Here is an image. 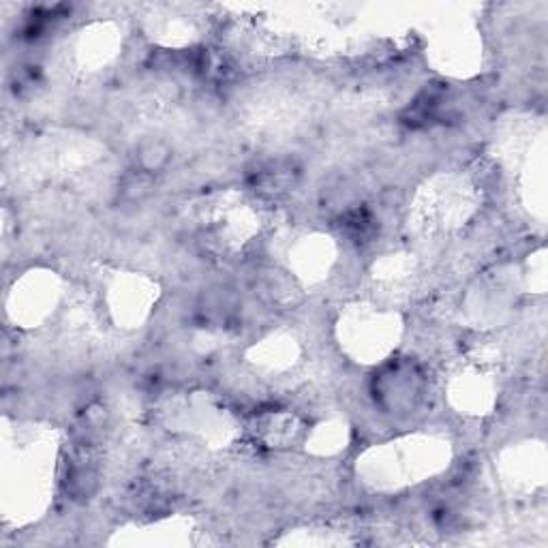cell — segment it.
<instances>
[{
  "mask_svg": "<svg viewBox=\"0 0 548 548\" xmlns=\"http://www.w3.org/2000/svg\"><path fill=\"white\" fill-rule=\"evenodd\" d=\"M168 161V150L161 144H148L139 150V163L144 168V172H154L163 168Z\"/></svg>",
  "mask_w": 548,
  "mask_h": 548,
  "instance_id": "cell-1",
  "label": "cell"
}]
</instances>
